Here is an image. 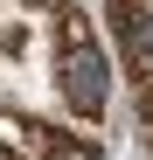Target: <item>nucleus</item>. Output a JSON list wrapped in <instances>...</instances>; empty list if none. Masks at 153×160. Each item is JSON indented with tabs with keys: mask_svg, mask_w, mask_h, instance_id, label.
I'll use <instances>...</instances> for the list:
<instances>
[{
	"mask_svg": "<svg viewBox=\"0 0 153 160\" xmlns=\"http://www.w3.org/2000/svg\"><path fill=\"white\" fill-rule=\"evenodd\" d=\"M63 21V56H56V77H63V98L76 104V112H84V118H97V112H105V56H97V42H91V28H84V21H76V14H56Z\"/></svg>",
	"mask_w": 153,
	"mask_h": 160,
	"instance_id": "1",
	"label": "nucleus"
},
{
	"mask_svg": "<svg viewBox=\"0 0 153 160\" xmlns=\"http://www.w3.org/2000/svg\"><path fill=\"white\" fill-rule=\"evenodd\" d=\"M49 139H56L49 125H21V118H0V146H7V160H49Z\"/></svg>",
	"mask_w": 153,
	"mask_h": 160,
	"instance_id": "2",
	"label": "nucleus"
},
{
	"mask_svg": "<svg viewBox=\"0 0 153 160\" xmlns=\"http://www.w3.org/2000/svg\"><path fill=\"white\" fill-rule=\"evenodd\" d=\"M111 21H118V35L132 56H153V14H139L132 0H111Z\"/></svg>",
	"mask_w": 153,
	"mask_h": 160,
	"instance_id": "3",
	"label": "nucleus"
},
{
	"mask_svg": "<svg viewBox=\"0 0 153 160\" xmlns=\"http://www.w3.org/2000/svg\"><path fill=\"white\" fill-rule=\"evenodd\" d=\"M49 160H97V139H49Z\"/></svg>",
	"mask_w": 153,
	"mask_h": 160,
	"instance_id": "4",
	"label": "nucleus"
}]
</instances>
